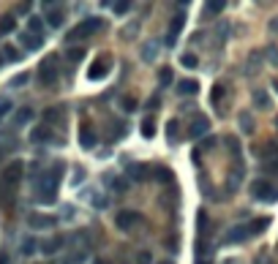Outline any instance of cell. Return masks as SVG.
Returning a JSON list of instances; mask_svg holds the SVG:
<instances>
[{
    "label": "cell",
    "instance_id": "cell-1",
    "mask_svg": "<svg viewBox=\"0 0 278 264\" xmlns=\"http://www.w3.org/2000/svg\"><path fill=\"white\" fill-rule=\"evenodd\" d=\"M60 175H63V164H55L52 169L41 172V175L36 177V199L41 202V205H52L55 202V191H58Z\"/></svg>",
    "mask_w": 278,
    "mask_h": 264
},
{
    "label": "cell",
    "instance_id": "cell-2",
    "mask_svg": "<svg viewBox=\"0 0 278 264\" xmlns=\"http://www.w3.org/2000/svg\"><path fill=\"white\" fill-rule=\"evenodd\" d=\"M38 82L44 88H52L58 82V55H47V58L38 63Z\"/></svg>",
    "mask_w": 278,
    "mask_h": 264
},
{
    "label": "cell",
    "instance_id": "cell-3",
    "mask_svg": "<svg viewBox=\"0 0 278 264\" xmlns=\"http://www.w3.org/2000/svg\"><path fill=\"white\" fill-rule=\"evenodd\" d=\"M251 196L259 202H276L278 199V188L267 180H254L251 182Z\"/></svg>",
    "mask_w": 278,
    "mask_h": 264
},
{
    "label": "cell",
    "instance_id": "cell-4",
    "mask_svg": "<svg viewBox=\"0 0 278 264\" xmlns=\"http://www.w3.org/2000/svg\"><path fill=\"white\" fill-rule=\"evenodd\" d=\"M104 28V22H101V19H85V22H79L77 28L71 30V33L65 35V38H68V41H77V38H88V35H93V33H98V30Z\"/></svg>",
    "mask_w": 278,
    "mask_h": 264
},
{
    "label": "cell",
    "instance_id": "cell-5",
    "mask_svg": "<svg viewBox=\"0 0 278 264\" xmlns=\"http://www.w3.org/2000/svg\"><path fill=\"white\" fill-rule=\"evenodd\" d=\"M109 71H112V58H109V55H101L98 60H95L93 65H90V71H88V79H104L109 74Z\"/></svg>",
    "mask_w": 278,
    "mask_h": 264
},
{
    "label": "cell",
    "instance_id": "cell-6",
    "mask_svg": "<svg viewBox=\"0 0 278 264\" xmlns=\"http://www.w3.org/2000/svg\"><path fill=\"white\" fill-rule=\"evenodd\" d=\"M22 175H25L22 161H11V164L3 166V182H6V185H17V182L22 180Z\"/></svg>",
    "mask_w": 278,
    "mask_h": 264
},
{
    "label": "cell",
    "instance_id": "cell-7",
    "mask_svg": "<svg viewBox=\"0 0 278 264\" xmlns=\"http://www.w3.org/2000/svg\"><path fill=\"white\" fill-rule=\"evenodd\" d=\"M79 145H82V150H93L98 145V134H95V128L90 123H85L79 128Z\"/></svg>",
    "mask_w": 278,
    "mask_h": 264
},
{
    "label": "cell",
    "instance_id": "cell-8",
    "mask_svg": "<svg viewBox=\"0 0 278 264\" xmlns=\"http://www.w3.org/2000/svg\"><path fill=\"white\" fill-rule=\"evenodd\" d=\"M142 221V215L136 210H123V212H118V218H115V223H118V229H123V232H128L134 223H139Z\"/></svg>",
    "mask_w": 278,
    "mask_h": 264
},
{
    "label": "cell",
    "instance_id": "cell-9",
    "mask_svg": "<svg viewBox=\"0 0 278 264\" xmlns=\"http://www.w3.org/2000/svg\"><path fill=\"white\" fill-rule=\"evenodd\" d=\"M183 25H185V14L178 11V14H175V19H172V25H169V35H166V44H169V47H175V41H178Z\"/></svg>",
    "mask_w": 278,
    "mask_h": 264
},
{
    "label": "cell",
    "instance_id": "cell-10",
    "mask_svg": "<svg viewBox=\"0 0 278 264\" xmlns=\"http://www.w3.org/2000/svg\"><path fill=\"white\" fill-rule=\"evenodd\" d=\"M47 25H52V28H60L63 25V19H65V8L63 6H49L47 3Z\"/></svg>",
    "mask_w": 278,
    "mask_h": 264
},
{
    "label": "cell",
    "instance_id": "cell-11",
    "mask_svg": "<svg viewBox=\"0 0 278 264\" xmlns=\"http://www.w3.org/2000/svg\"><path fill=\"white\" fill-rule=\"evenodd\" d=\"M125 177H128V180H134V182L148 180V166H145V164H131L128 169H125Z\"/></svg>",
    "mask_w": 278,
    "mask_h": 264
},
{
    "label": "cell",
    "instance_id": "cell-12",
    "mask_svg": "<svg viewBox=\"0 0 278 264\" xmlns=\"http://www.w3.org/2000/svg\"><path fill=\"white\" fill-rule=\"evenodd\" d=\"M28 223L33 226V229H52V226H55L58 221H55L52 215H30V218H28Z\"/></svg>",
    "mask_w": 278,
    "mask_h": 264
},
{
    "label": "cell",
    "instance_id": "cell-13",
    "mask_svg": "<svg viewBox=\"0 0 278 264\" xmlns=\"http://www.w3.org/2000/svg\"><path fill=\"white\" fill-rule=\"evenodd\" d=\"M19 41H22V47L25 49H41V44H44V38L41 35H33V33H19Z\"/></svg>",
    "mask_w": 278,
    "mask_h": 264
},
{
    "label": "cell",
    "instance_id": "cell-14",
    "mask_svg": "<svg viewBox=\"0 0 278 264\" xmlns=\"http://www.w3.org/2000/svg\"><path fill=\"white\" fill-rule=\"evenodd\" d=\"M22 60V52H19L17 47H3V52H0V65L3 63H19Z\"/></svg>",
    "mask_w": 278,
    "mask_h": 264
},
{
    "label": "cell",
    "instance_id": "cell-15",
    "mask_svg": "<svg viewBox=\"0 0 278 264\" xmlns=\"http://www.w3.org/2000/svg\"><path fill=\"white\" fill-rule=\"evenodd\" d=\"M178 93L180 95H196L199 93V85H196L194 79H180L178 82Z\"/></svg>",
    "mask_w": 278,
    "mask_h": 264
},
{
    "label": "cell",
    "instance_id": "cell-16",
    "mask_svg": "<svg viewBox=\"0 0 278 264\" xmlns=\"http://www.w3.org/2000/svg\"><path fill=\"white\" fill-rule=\"evenodd\" d=\"M246 237H251V232H248V226H235V229L226 235V242H243Z\"/></svg>",
    "mask_w": 278,
    "mask_h": 264
},
{
    "label": "cell",
    "instance_id": "cell-17",
    "mask_svg": "<svg viewBox=\"0 0 278 264\" xmlns=\"http://www.w3.org/2000/svg\"><path fill=\"white\" fill-rule=\"evenodd\" d=\"M207 128H210L207 117H196V123H191V136H194V139H199V136L207 134Z\"/></svg>",
    "mask_w": 278,
    "mask_h": 264
},
{
    "label": "cell",
    "instance_id": "cell-18",
    "mask_svg": "<svg viewBox=\"0 0 278 264\" xmlns=\"http://www.w3.org/2000/svg\"><path fill=\"white\" fill-rule=\"evenodd\" d=\"M52 139V131H49V125H38L36 131H33V134H30V142H49Z\"/></svg>",
    "mask_w": 278,
    "mask_h": 264
},
{
    "label": "cell",
    "instance_id": "cell-19",
    "mask_svg": "<svg viewBox=\"0 0 278 264\" xmlns=\"http://www.w3.org/2000/svg\"><path fill=\"white\" fill-rule=\"evenodd\" d=\"M14 28H17V19H14V14H6V17L0 19V35L14 33Z\"/></svg>",
    "mask_w": 278,
    "mask_h": 264
},
{
    "label": "cell",
    "instance_id": "cell-20",
    "mask_svg": "<svg viewBox=\"0 0 278 264\" xmlns=\"http://www.w3.org/2000/svg\"><path fill=\"white\" fill-rule=\"evenodd\" d=\"M28 120H33V109H30V106H22V109H17V115H14V123H17V125H25Z\"/></svg>",
    "mask_w": 278,
    "mask_h": 264
},
{
    "label": "cell",
    "instance_id": "cell-21",
    "mask_svg": "<svg viewBox=\"0 0 278 264\" xmlns=\"http://www.w3.org/2000/svg\"><path fill=\"white\" fill-rule=\"evenodd\" d=\"M155 55H158V44L155 41H150V44H145L142 47V60H148L150 63V60H155Z\"/></svg>",
    "mask_w": 278,
    "mask_h": 264
},
{
    "label": "cell",
    "instance_id": "cell-22",
    "mask_svg": "<svg viewBox=\"0 0 278 264\" xmlns=\"http://www.w3.org/2000/svg\"><path fill=\"white\" fill-rule=\"evenodd\" d=\"M267 226H270V218H259V221H254L248 226V232L251 235H262V229H267Z\"/></svg>",
    "mask_w": 278,
    "mask_h": 264
},
{
    "label": "cell",
    "instance_id": "cell-23",
    "mask_svg": "<svg viewBox=\"0 0 278 264\" xmlns=\"http://www.w3.org/2000/svg\"><path fill=\"white\" fill-rule=\"evenodd\" d=\"M142 136H145V139H153V136H155V123L150 117L142 123Z\"/></svg>",
    "mask_w": 278,
    "mask_h": 264
},
{
    "label": "cell",
    "instance_id": "cell-24",
    "mask_svg": "<svg viewBox=\"0 0 278 264\" xmlns=\"http://www.w3.org/2000/svg\"><path fill=\"white\" fill-rule=\"evenodd\" d=\"M240 128L246 131V134H251V131H254V120H251V115H246V112L240 115Z\"/></svg>",
    "mask_w": 278,
    "mask_h": 264
},
{
    "label": "cell",
    "instance_id": "cell-25",
    "mask_svg": "<svg viewBox=\"0 0 278 264\" xmlns=\"http://www.w3.org/2000/svg\"><path fill=\"white\" fill-rule=\"evenodd\" d=\"M38 248H41L44 253H55V251L60 248V237H55V240H49V242H41Z\"/></svg>",
    "mask_w": 278,
    "mask_h": 264
},
{
    "label": "cell",
    "instance_id": "cell-26",
    "mask_svg": "<svg viewBox=\"0 0 278 264\" xmlns=\"http://www.w3.org/2000/svg\"><path fill=\"white\" fill-rule=\"evenodd\" d=\"M28 33H33V35L41 33V38H44V22L38 17H33V19H30V30H28Z\"/></svg>",
    "mask_w": 278,
    "mask_h": 264
},
{
    "label": "cell",
    "instance_id": "cell-27",
    "mask_svg": "<svg viewBox=\"0 0 278 264\" xmlns=\"http://www.w3.org/2000/svg\"><path fill=\"white\" fill-rule=\"evenodd\" d=\"M65 58L71 60V63H79V60L85 58V49L82 47H74V49H68V55H65Z\"/></svg>",
    "mask_w": 278,
    "mask_h": 264
},
{
    "label": "cell",
    "instance_id": "cell-28",
    "mask_svg": "<svg viewBox=\"0 0 278 264\" xmlns=\"http://www.w3.org/2000/svg\"><path fill=\"white\" fill-rule=\"evenodd\" d=\"M178 134H180V123L178 120H169V125H166V136H169V142L175 139Z\"/></svg>",
    "mask_w": 278,
    "mask_h": 264
},
{
    "label": "cell",
    "instance_id": "cell-29",
    "mask_svg": "<svg viewBox=\"0 0 278 264\" xmlns=\"http://www.w3.org/2000/svg\"><path fill=\"white\" fill-rule=\"evenodd\" d=\"M180 63L185 65V68H196V65H199V60H196V55H183V58H180Z\"/></svg>",
    "mask_w": 278,
    "mask_h": 264
},
{
    "label": "cell",
    "instance_id": "cell-30",
    "mask_svg": "<svg viewBox=\"0 0 278 264\" xmlns=\"http://www.w3.org/2000/svg\"><path fill=\"white\" fill-rule=\"evenodd\" d=\"M158 79H161V85H169L172 79H175V77H172V68H169V65H164V68L158 71Z\"/></svg>",
    "mask_w": 278,
    "mask_h": 264
},
{
    "label": "cell",
    "instance_id": "cell-31",
    "mask_svg": "<svg viewBox=\"0 0 278 264\" xmlns=\"http://www.w3.org/2000/svg\"><path fill=\"white\" fill-rule=\"evenodd\" d=\"M155 177H158L161 182H172V172L164 169V166H155Z\"/></svg>",
    "mask_w": 278,
    "mask_h": 264
},
{
    "label": "cell",
    "instance_id": "cell-32",
    "mask_svg": "<svg viewBox=\"0 0 278 264\" xmlns=\"http://www.w3.org/2000/svg\"><path fill=\"white\" fill-rule=\"evenodd\" d=\"M205 17H213V14H218V11H224V3H207L205 6Z\"/></svg>",
    "mask_w": 278,
    "mask_h": 264
},
{
    "label": "cell",
    "instance_id": "cell-33",
    "mask_svg": "<svg viewBox=\"0 0 278 264\" xmlns=\"http://www.w3.org/2000/svg\"><path fill=\"white\" fill-rule=\"evenodd\" d=\"M36 240H25L22 242V253H25V256H33V251H36Z\"/></svg>",
    "mask_w": 278,
    "mask_h": 264
},
{
    "label": "cell",
    "instance_id": "cell-34",
    "mask_svg": "<svg viewBox=\"0 0 278 264\" xmlns=\"http://www.w3.org/2000/svg\"><path fill=\"white\" fill-rule=\"evenodd\" d=\"M8 112H11V101H8V98H0V120L6 117Z\"/></svg>",
    "mask_w": 278,
    "mask_h": 264
},
{
    "label": "cell",
    "instance_id": "cell-35",
    "mask_svg": "<svg viewBox=\"0 0 278 264\" xmlns=\"http://www.w3.org/2000/svg\"><path fill=\"white\" fill-rule=\"evenodd\" d=\"M109 8H112L115 14H125L131 8V3H109Z\"/></svg>",
    "mask_w": 278,
    "mask_h": 264
},
{
    "label": "cell",
    "instance_id": "cell-36",
    "mask_svg": "<svg viewBox=\"0 0 278 264\" xmlns=\"http://www.w3.org/2000/svg\"><path fill=\"white\" fill-rule=\"evenodd\" d=\"M28 74H17V77L11 79V88H22V85H28Z\"/></svg>",
    "mask_w": 278,
    "mask_h": 264
},
{
    "label": "cell",
    "instance_id": "cell-37",
    "mask_svg": "<svg viewBox=\"0 0 278 264\" xmlns=\"http://www.w3.org/2000/svg\"><path fill=\"white\" fill-rule=\"evenodd\" d=\"M120 106H123L125 112H136V106H139V104H136L134 98H123V101H120Z\"/></svg>",
    "mask_w": 278,
    "mask_h": 264
},
{
    "label": "cell",
    "instance_id": "cell-38",
    "mask_svg": "<svg viewBox=\"0 0 278 264\" xmlns=\"http://www.w3.org/2000/svg\"><path fill=\"white\" fill-rule=\"evenodd\" d=\"M136 264H153V256H150L148 251H142L139 256H136Z\"/></svg>",
    "mask_w": 278,
    "mask_h": 264
},
{
    "label": "cell",
    "instance_id": "cell-39",
    "mask_svg": "<svg viewBox=\"0 0 278 264\" xmlns=\"http://www.w3.org/2000/svg\"><path fill=\"white\" fill-rule=\"evenodd\" d=\"M221 95H224V88H221V85H216V88H213V93H210L213 104H218V101H221Z\"/></svg>",
    "mask_w": 278,
    "mask_h": 264
},
{
    "label": "cell",
    "instance_id": "cell-40",
    "mask_svg": "<svg viewBox=\"0 0 278 264\" xmlns=\"http://www.w3.org/2000/svg\"><path fill=\"white\" fill-rule=\"evenodd\" d=\"M112 188H115V191H125V188H128V180L118 177V180H112Z\"/></svg>",
    "mask_w": 278,
    "mask_h": 264
},
{
    "label": "cell",
    "instance_id": "cell-41",
    "mask_svg": "<svg viewBox=\"0 0 278 264\" xmlns=\"http://www.w3.org/2000/svg\"><path fill=\"white\" fill-rule=\"evenodd\" d=\"M256 106H267V93H254Z\"/></svg>",
    "mask_w": 278,
    "mask_h": 264
},
{
    "label": "cell",
    "instance_id": "cell-42",
    "mask_svg": "<svg viewBox=\"0 0 278 264\" xmlns=\"http://www.w3.org/2000/svg\"><path fill=\"white\" fill-rule=\"evenodd\" d=\"M226 142H229V150H232V153H235V155H240V145H237V139H235V136H229Z\"/></svg>",
    "mask_w": 278,
    "mask_h": 264
},
{
    "label": "cell",
    "instance_id": "cell-43",
    "mask_svg": "<svg viewBox=\"0 0 278 264\" xmlns=\"http://www.w3.org/2000/svg\"><path fill=\"white\" fill-rule=\"evenodd\" d=\"M44 117H47V120H49V123H52V120H55V117H58V109H47V115H44ZM49 123H47V125H49Z\"/></svg>",
    "mask_w": 278,
    "mask_h": 264
},
{
    "label": "cell",
    "instance_id": "cell-44",
    "mask_svg": "<svg viewBox=\"0 0 278 264\" xmlns=\"http://www.w3.org/2000/svg\"><path fill=\"white\" fill-rule=\"evenodd\" d=\"M202 147H205V150H210V147H216V139H205V145H202Z\"/></svg>",
    "mask_w": 278,
    "mask_h": 264
},
{
    "label": "cell",
    "instance_id": "cell-45",
    "mask_svg": "<svg viewBox=\"0 0 278 264\" xmlns=\"http://www.w3.org/2000/svg\"><path fill=\"white\" fill-rule=\"evenodd\" d=\"M19 11H22V14L30 11V3H22V6H17V14H19Z\"/></svg>",
    "mask_w": 278,
    "mask_h": 264
},
{
    "label": "cell",
    "instance_id": "cell-46",
    "mask_svg": "<svg viewBox=\"0 0 278 264\" xmlns=\"http://www.w3.org/2000/svg\"><path fill=\"white\" fill-rule=\"evenodd\" d=\"M270 30H273V33H278V17H276V19H273V22H270Z\"/></svg>",
    "mask_w": 278,
    "mask_h": 264
},
{
    "label": "cell",
    "instance_id": "cell-47",
    "mask_svg": "<svg viewBox=\"0 0 278 264\" xmlns=\"http://www.w3.org/2000/svg\"><path fill=\"white\" fill-rule=\"evenodd\" d=\"M0 264H8V253H0Z\"/></svg>",
    "mask_w": 278,
    "mask_h": 264
},
{
    "label": "cell",
    "instance_id": "cell-48",
    "mask_svg": "<svg viewBox=\"0 0 278 264\" xmlns=\"http://www.w3.org/2000/svg\"><path fill=\"white\" fill-rule=\"evenodd\" d=\"M95 264H109L107 259H95Z\"/></svg>",
    "mask_w": 278,
    "mask_h": 264
},
{
    "label": "cell",
    "instance_id": "cell-49",
    "mask_svg": "<svg viewBox=\"0 0 278 264\" xmlns=\"http://www.w3.org/2000/svg\"><path fill=\"white\" fill-rule=\"evenodd\" d=\"M161 264H172V262H161Z\"/></svg>",
    "mask_w": 278,
    "mask_h": 264
},
{
    "label": "cell",
    "instance_id": "cell-50",
    "mask_svg": "<svg viewBox=\"0 0 278 264\" xmlns=\"http://www.w3.org/2000/svg\"><path fill=\"white\" fill-rule=\"evenodd\" d=\"M199 264H207V262H199Z\"/></svg>",
    "mask_w": 278,
    "mask_h": 264
}]
</instances>
